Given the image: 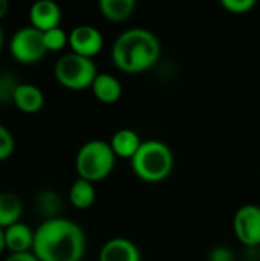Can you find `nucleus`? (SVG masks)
Instances as JSON below:
<instances>
[{
	"label": "nucleus",
	"mask_w": 260,
	"mask_h": 261,
	"mask_svg": "<svg viewBox=\"0 0 260 261\" xmlns=\"http://www.w3.org/2000/svg\"><path fill=\"white\" fill-rule=\"evenodd\" d=\"M84 252V231L67 219H48L34 231L32 254L40 261H81Z\"/></svg>",
	"instance_id": "f257e3e1"
},
{
	"label": "nucleus",
	"mask_w": 260,
	"mask_h": 261,
	"mask_svg": "<svg viewBox=\"0 0 260 261\" xmlns=\"http://www.w3.org/2000/svg\"><path fill=\"white\" fill-rule=\"evenodd\" d=\"M161 55L158 37L144 28H132L118 35L112 47L113 64L126 73H139L150 69Z\"/></svg>",
	"instance_id": "f03ea898"
},
{
	"label": "nucleus",
	"mask_w": 260,
	"mask_h": 261,
	"mask_svg": "<svg viewBox=\"0 0 260 261\" xmlns=\"http://www.w3.org/2000/svg\"><path fill=\"white\" fill-rule=\"evenodd\" d=\"M133 173L144 182L155 184L167 179L173 171V153L161 141H143L136 154L130 159Z\"/></svg>",
	"instance_id": "7ed1b4c3"
},
{
	"label": "nucleus",
	"mask_w": 260,
	"mask_h": 261,
	"mask_svg": "<svg viewBox=\"0 0 260 261\" xmlns=\"http://www.w3.org/2000/svg\"><path fill=\"white\" fill-rule=\"evenodd\" d=\"M116 156L109 142L92 139L83 144L75 158V168L80 179L98 182L106 179L115 168Z\"/></svg>",
	"instance_id": "20e7f679"
},
{
	"label": "nucleus",
	"mask_w": 260,
	"mask_h": 261,
	"mask_svg": "<svg viewBox=\"0 0 260 261\" xmlns=\"http://www.w3.org/2000/svg\"><path fill=\"white\" fill-rule=\"evenodd\" d=\"M54 75L63 87L69 90H84L92 87L98 70L92 58L70 52L58 58L54 67Z\"/></svg>",
	"instance_id": "39448f33"
},
{
	"label": "nucleus",
	"mask_w": 260,
	"mask_h": 261,
	"mask_svg": "<svg viewBox=\"0 0 260 261\" xmlns=\"http://www.w3.org/2000/svg\"><path fill=\"white\" fill-rule=\"evenodd\" d=\"M9 52L17 63H38L48 52L44 46L43 32L32 26L20 28L14 32V35L9 40Z\"/></svg>",
	"instance_id": "423d86ee"
},
{
	"label": "nucleus",
	"mask_w": 260,
	"mask_h": 261,
	"mask_svg": "<svg viewBox=\"0 0 260 261\" xmlns=\"http://www.w3.org/2000/svg\"><path fill=\"white\" fill-rule=\"evenodd\" d=\"M233 229L238 240L248 248L260 246V206L244 205L241 206L233 219Z\"/></svg>",
	"instance_id": "0eeeda50"
},
{
	"label": "nucleus",
	"mask_w": 260,
	"mask_h": 261,
	"mask_svg": "<svg viewBox=\"0 0 260 261\" xmlns=\"http://www.w3.org/2000/svg\"><path fill=\"white\" fill-rule=\"evenodd\" d=\"M104 44L103 34L92 24H80L69 34V46L74 54L92 58L101 52Z\"/></svg>",
	"instance_id": "6e6552de"
},
{
	"label": "nucleus",
	"mask_w": 260,
	"mask_h": 261,
	"mask_svg": "<svg viewBox=\"0 0 260 261\" xmlns=\"http://www.w3.org/2000/svg\"><path fill=\"white\" fill-rule=\"evenodd\" d=\"M29 21L31 26L46 32L60 26L61 21V9L52 0H38L29 9Z\"/></svg>",
	"instance_id": "1a4fd4ad"
},
{
	"label": "nucleus",
	"mask_w": 260,
	"mask_h": 261,
	"mask_svg": "<svg viewBox=\"0 0 260 261\" xmlns=\"http://www.w3.org/2000/svg\"><path fill=\"white\" fill-rule=\"evenodd\" d=\"M98 261H141V254L133 242L116 237L103 245Z\"/></svg>",
	"instance_id": "9d476101"
},
{
	"label": "nucleus",
	"mask_w": 260,
	"mask_h": 261,
	"mask_svg": "<svg viewBox=\"0 0 260 261\" xmlns=\"http://www.w3.org/2000/svg\"><path fill=\"white\" fill-rule=\"evenodd\" d=\"M14 106L28 115L37 113L43 109L44 106V95L43 92L29 83H20L17 86V90L14 93Z\"/></svg>",
	"instance_id": "9b49d317"
},
{
	"label": "nucleus",
	"mask_w": 260,
	"mask_h": 261,
	"mask_svg": "<svg viewBox=\"0 0 260 261\" xmlns=\"http://www.w3.org/2000/svg\"><path fill=\"white\" fill-rule=\"evenodd\" d=\"M5 240H6V249L11 254L32 252L34 231L28 225L18 222L5 229Z\"/></svg>",
	"instance_id": "f8f14e48"
},
{
	"label": "nucleus",
	"mask_w": 260,
	"mask_h": 261,
	"mask_svg": "<svg viewBox=\"0 0 260 261\" xmlns=\"http://www.w3.org/2000/svg\"><path fill=\"white\" fill-rule=\"evenodd\" d=\"M92 92L100 102L113 104L121 98L123 86L116 76L110 73H98L92 84Z\"/></svg>",
	"instance_id": "ddd939ff"
},
{
	"label": "nucleus",
	"mask_w": 260,
	"mask_h": 261,
	"mask_svg": "<svg viewBox=\"0 0 260 261\" xmlns=\"http://www.w3.org/2000/svg\"><path fill=\"white\" fill-rule=\"evenodd\" d=\"M109 144H110V147H112L116 158L132 159L136 154V151L139 150L143 141L139 139V136H138V133L135 130L121 128V130L113 133Z\"/></svg>",
	"instance_id": "4468645a"
},
{
	"label": "nucleus",
	"mask_w": 260,
	"mask_h": 261,
	"mask_svg": "<svg viewBox=\"0 0 260 261\" xmlns=\"http://www.w3.org/2000/svg\"><path fill=\"white\" fill-rule=\"evenodd\" d=\"M23 214L21 199L11 191L0 193V228L6 229L20 222Z\"/></svg>",
	"instance_id": "2eb2a0df"
},
{
	"label": "nucleus",
	"mask_w": 260,
	"mask_h": 261,
	"mask_svg": "<svg viewBox=\"0 0 260 261\" xmlns=\"http://www.w3.org/2000/svg\"><path fill=\"white\" fill-rule=\"evenodd\" d=\"M95 187L92 182L84 179H77L69 190V200L77 210H87L95 202Z\"/></svg>",
	"instance_id": "dca6fc26"
},
{
	"label": "nucleus",
	"mask_w": 260,
	"mask_h": 261,
	"mask_svg": "<svg viewBox=\"0 0 260 261\" xmlns=\"http://www.w3.org/2000/svg\"><path fill=\"white\" fill-rule=\"evenodd\" d=\"M101 14L110 21H123L129 18L136 6L135 0H100Z\"/></svg>",
	"instance_id": "f3484780"
},
{
	"label": "nucleus",
	"mask_w": 260,
	"mask_h": 261,
	"mask_svg": "<svg viewBox=\"0 0 260 261\" xmlns=\"http://www.w3.org/2000/svg\"><path fill=\"white\" fill-rule=\"evenodd\" d=\"M43 38H44V46L48 52H58L66 44H69V35L60 26L43 32Z\"/></svg>",
	"instance_id": "a211bd4d"
},
{
	"label": "nucleus",
	"mask_w": 260,
	"mask_h": 261,
	"mask_svg": "<svg viewBox=\"0 0 260 261\" xmlns=\"http://www.w3.org/2000/svg\"><path fill=\"white\" fill-rule=\"evenodd\" d=\"M18 84L20 83H17L11 73L8 72L0 73V104H8L14 101V93Z\"/></svg>",
	"instance_id": "6ab92c4d"
},
{
	"label": "nucleus",
	"mask_w": 260,
	"mask_h": 261,
	"mask_svg": "<svg viewBox=\"0 0 260 261\" xmlns=\"http://www.w3.org/2000/svg\"><path fill=\"white\" fill-rule=\"evenodd\" d=\"M37 206L38 210L41 211V214H46L49 216V219H54L52 214L55 211H58V206H60V199L55 193H51V191H44L38 200H37Z\"/></svg>",
	"instance_id": "aec40b11"
},
{
	"label": "nucleus",
	"mask_w": 260,
	"mask_h": 261,
	"mask_svg": "<svg viewBox=\"0 0 260 261\" xmlns=\"http://www.w3.org/2000/svg\"><path fill=\"white\" fill-rule=\"evenodd\" d=\"M15 148V141L12 133L0 124V162L6 161L11 158V154L14 153Z\"/></svg>",
	"instance_id": "412c9836"
},
{
	"label": "nucleus",
	"mask_w": 260,
	"mask_h": 261,
	"mask_svg": "<svg viewBox=\"0 0 260 261\" xmlns=\"http://www.w3.org/2000/svg\"><path fill=\"white\" fill-rule=\"evenodd\" d=\"M221 5L233 14H244V12L251 11L256 6V2L254 0H222Z\"/></svg>",
	"instance_id": "4be33fe9"
},
{
	"label": "nucleus",
	"mask_w": 260,
	"mask_h": 261,
	"mask_svg": "<svg viewBox=\"0 0 260 261\" xmlns=\"http://www.w3.org/2000/svg\"><path fill=\"white\" fill-rule=\"evenodd\" d=\"M210 261H234L233 258V254L228 248H215L211 252H210Z\"/></svg>",
	"instance_id": "5701e85b"
},
{
	"label": "nucleus",
	"mask_w": 260,
	"mask_h": 261,
	"mask_svg": "<svg viewBox=\"0 0 260 261\" xmlns=\"http://www.w3.org/2000/svg\"><path fill=\"white\" fill-rule=\"evenodd\" d=\"M3 261H40L32 252H23V254H9Z\"/></svg>",
	"instance_id": "b1692460"
},
{
	"label": "nucleus",
	"mask_w": 260,
	"mask_h": 261,
	"mask_svg": "<svg viewBox=\"0 0 260 261\" xmlns=\"http://www.w3.org/2000/svg\"><path fill=\"white\" fill-rule=\"evenodd\" d=\"M8 11H9V3H8V0H0V20L8 14Z\"/></svg>",
	"instance_id": "393cba45"
},
{
	"label": "nucleus",
	"mask_w": 260,
	"mask_h": 261,
	"mask_svg": "<svg viewBox=\"0 0 260 261\" xmlns=\"http://www.w3.org/2000/svg\"><path fill=\"white\" fill-rule=\"evenodd\" d=\"M6 249V240H5V229L0 228V252Z\"/></svg>",
	"instance_id": "a878e982"
},
{
	"label": "nucleus",
	"mask_w": 260,
	"mask_h": 261,
	"mask_svg": "<svg viewBox=\"0 0 260 261\" xmlns=\"http://www.w3.org/2000/svg\"><path fill=\"white\" fill-rule=\"evenodd\" d=\"M3 44H5V32H3V28L0 26V52L3 49Z\"/></svg>",
	"instance_id": "bb28decb"
},
{
	"label": "nucleus",
	"mask_w": 260,
	"mask_h": 261,
	"mask_svg": "<svg viewBox=\"0 0 260 261\" xmlns=\"http://www.w3.org/2000/svg\"><path fill=\"white\" fill-rule=\"evenodd\" d=\"M259 258H260V246H259Z\"/></svg>",
	"instance_id": "cd10ccee"
}]
</instances>
